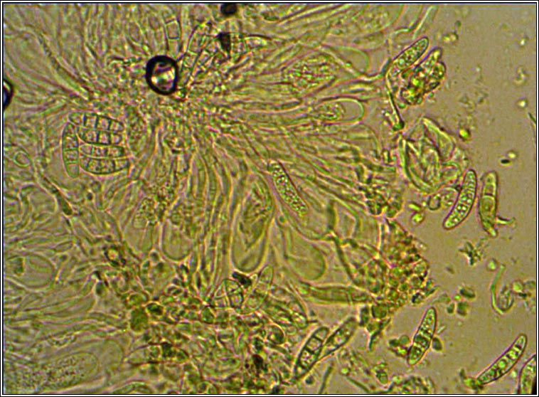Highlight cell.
Segmentation results:
<instances>
[{
	"mask_svg": "<svg viewBox=\"0 0 539 397\" xmlns=\"http://www.w3.org/2000/svg\"><path fill=\"white\" fill-rule=\"evenodd\" d=\"M527 342L526 334H520L511 346L477 377V381L487 384L508 373L523 354Z\"/></svg>",
	"mask_w": 539,
	"mask_h": 397,
	"instance_id": "6da1fadb",
	"label": "cell"
},
{
	"mask_svg": "<svg viewBox=\"0 0 539 397\" xmlns=\"http://www.w3.org/2000/svg\"><path fill=\"white\" fill-rule=\"evenodd\" d=\"M176 73V66L171 59L158 56L149 62L146 77L153 90L159 93L168 94L175 88Z\"/></svg>",
	"mask_w": 539,
	"mask_h": 397,
	"instance_id": "7a4b0ae2",
	"label": "cell"
},
{
	"mask_svg": "<svg viewBox=\"0 0 539 397\" xmlns=\"http://www.w3.org/2000/svg\"><path fill=\"white\" fill-rule=\"evenodd\" d=\"M476 191V176L475 173L470 170L466 172L464 178L461 189L455 206L444 221V228H453L466 218L473 206Z\"/></svg>",
	"mask_w": 539,
	"mask_h": 397,
	"instance_id": "3957f363",
	"label": "cell"
},
{
	"mask_svg": "<svg viewBox=\"0 0 539 397\" xmlns=\"http://www.w3.org/2000/svg\"><path fill=\"white\" fill-rule=\"evenodd\" d=\"M436 323V309L432 307L426 310L414 337L413 343L408 355V362L410 365L417 363L429 349L434 333Z\"/></svg>",
	"mask_w": 539,
	"mask_h": 397,
	"instance_id": "277c9868",
	"label": "cell"
},
{
	"mask_svg": "<svg viewBox=\"0 0 539 397\" xmlns=\"http://www.w3.org/2000/svg\"><path fill=\"white\" fill-rule=\"evenodd\" d=\"M536 378V356L533 355L525 364L519 376L518 393L530 394Z\"/></svg>",
	"mask_w": 539,
	"mask_h": 397,
	"instance_id": "5b68a950",
	"label": "cell"
}]
</instances>
